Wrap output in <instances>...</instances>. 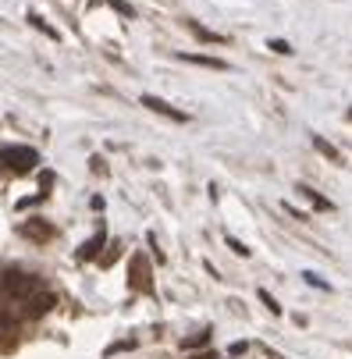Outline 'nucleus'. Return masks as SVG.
Masks as SVG:
<instances>
[{
  "label": "nucleus",
  "instance_id": "1",
  "mask_svg": "<svg viewBox=\"0 0 352 359\" xmlns=\"http://www.w3.org/2000/svg\"><path fill=\"white\" fill-rule=\"evenodd\" d=\"M0 292L11 295V299H32L39 292V278L36 274H25V270H8L0 278Z\"/></svg>",
  "mask_w": 352,
  "mask_h": 359
},
{
  "label": "nucleus",
  "instance_id": "2",
  "mask_svg": "<svg viewBox=\"0 0 352 359\" xmlns=\"http://www.w3.org/2000/svg\"><path fill=\"white\" fill-rule=\"evenodd\" d=\"M0 164H4L8 171H14V175H25L39 164V153L29 150V146H0Z\"/></svg>",
  "mask_w": 352,
  "mask_h": 359
},
{
  "label": "nucleus",
  "instance_id": "3",
  "mask_svg": "<svg viewBox=\"0 0 352 359\" xmlns=\"http://www.w3.org/2000/svg\"><path fill=\"white\" fill-rule=\"evenodd\" d=\"M54 306H57V295H54V292H36L32 299H25L22 316H32V320H36V316H47Z\"/></svg>",
  "mask_w": 352,
  "mask_h": 359
},
{
  "label": "nucleus",
  "instance_id": "4",
  "mask_svg": "<svg viewBox=\"0 0 352 359\" xmlns=\"http://www.w3.org/2000/svg\"><path fill=\"white\" fill-rule=\"evenodd\" d=\"M142 107H150V111H157V114H164V118H171V121H189V114H185V111L171 107L168 100H160V96H153V93H142Z\"/></svg>",
  "mask_w": 352,
  "mask_h": 359
},
{
  "label": "nucleus",
  "instance_id": "5",
  "mask_svg": "<svg viewBox=\"0 0 352 359\" xmlns=\"http://www.w3.org/2000/svg\"><path fill=\"white\" fill-rule=\"evenodd\" d=\"M103 242H107V231L100 228L89 242H82V246H78V260H96V257H100V249H103Z\"/></svg>",
  "mask_w": 352,
  "mask_h": 359
},
{
  "label": "nucleus",
  "instance_id": "6",
  "mask_svg": "<svg viewBox=\"0 0 352 359\" xmlns=\"http://www.w3.org/2000/svg\"><path fill=\"white\" fill-rule=\"evenodd\" d=\"M182 61H189V65H199V68L228 72V61H221V57H206V54H182Z\"/></svg>",
  "mask_w": 352,
  "mask_h": 359
},
{
  "label": "nucleus",
  "instance_id": "7",
  "mask_svg": "<svg viewBox=\"0 0 352 359\" xmlns=\"http://www.w3.org/2000/svg\"><path fill=\"white\" fill-rule=\"evenodd\" d=\"M132 285L135 288H150V267H146V260H142V257L132 260Z\"/></svg>",
  "mask_w": 352,
  "mask_h": 359
},
{
  "label": "nucleus",
  "instance_id": "8",
  "mask_svg": "<svg viewBox=\"0 0 352 359\" xmlns=\"http://www.w3.org/2000/svg\"><path fill=\"white\" fill-rule=\"evenodd\" d=\"M296 193H299L302 199H309V203H314L317 210H335V203H331L327 196H320V193H317V188H309V185H299V188H296Z\"/></svg>",
  "mask_w": 352,
  "mask_h": 359
},
{
  "label": "nucleus",
  "instance_id": "9",
  "mask_svg": "<svg viewBox=\"0 0 352 359\" xmlns=\"http://www.w3.org/2000/svg\"><path fill=\"white\" fill-rule=\"evenodd\" d=\"M314 146H317V153H324L331 164H342V153H338V150H335V146H331L324 135H314Z\"/></svg>",
  "mask_w": 352,
  "mask_h": 359
},
{
  "label": "nucleus",
  "instance_id": "10",
  "mask_svg": "<svg viewBox=\"0 0 352 359\" xmlns=\"http://www.w3.org/2000/svg\"><path fill=\"white\" fill-rule=\"evenodd\" d=\"M25 235H32V239H39V242H47V239L54 235V228L43 224V221H29V224H25Z\"/></svg>",
  "mask_w": 352,
  "mask_h": 359
},
{
  "label": "nucleus",
  "instance_id": "11",
  "mask_svg": "<svg viewBox=\"0 0 352 359\" xmlns=\"http://www.w3.org/2000/svg\"><path fill=\"white\" fill-rule=\"evenodd\" d=\"M189 29H192V36H199L203 43H228L224 36H217V32H210V29H203L199 22H189Z\"/></svg>",
  "mask_w": 352,
  "mask_h": 359
},
{
  "label": "nucleus",
  "instance_id": "12",
  "mask_svg": "<svg viewBox=\"0 0 352 359\" xmlns=\"http://www.w3.org/2000/svg\"><path fill=\"white\" fill-rule=\"evenodd\" d=\"M29 25H32V29H39L43 36H50V39H57V29H50V25H47V22H43V18H39V14H29Z\"/></svg>",
  "mask_w": 352,
  "mask_h": 359
},
{
  "label": "nucleus",
  "instance_id": "13",
  "mask_svg": "<svg viewBox=\"0 0 352 359\" xmlns=\"http://www.w3.org/2000/svg\"><path fill=\"white\" fill-rule=\"evenodd\" d=\"M14 327H18V316H14L11 309L0 306V331H14Z\"/></svg>",
  "mask_w": 352,
  "mask_h": 359
},
{
  "label": "nucleus",
  "instance_id": "14",
  "mask_svg": "<svg viewBox=\"0 0 352 359\" xmlns=\"http://www.w3.org/2000/svg\"><path fill=\"white\" fill-rule=\"evenodd\" d=\"M224 242H228V249H232V252H239V257H250V246L239 242L235 235H224Z\"/></svg>",
  "mask_w": 352,
  "mask_h": 359
},
{
  "label": "nucleus",
  "instance_id": "15",
  "mask_svg": "<svg viewBox=\"0 0 352 359\" xmlns=\"http://www.w3.org/2000/svg\"><path fill=\"white\" fill-rule=\"evenodd\" d=\"M107 4H111L118 14H125V18H135V8L129 4V0H107Z\"/></svg>",
  "mask_w": 352,
  "mask_h": 359
},
{
  "label": "nucleus",
  "instance_id": "16",
  "mask_svg": "<svg viewBox=\"0 0 352 359\" xmlns=\"http://www.w3.org/2000/svg\"><path fill=\"white\" fill-rule=\"evenodd\" d=\"M260 303H263V306H267V309H271V313H274V316H281V306H278V303H274V295H271V292H263V288H260Z\"/></svg>",
  "mask_w": 352,
  "mask_h": 359
},
{
  "label": "nucleus",
  "instance_id": "17",
  "mask_svg": "<svg viewBox=\"0 0 352 359\" xmlns=\"http://www.w3.org/2000/svg\"><path fill=\"white\" fill-rule=\"evenodd\" d=\"M267 47H271L274 54H285V57L292 54V43H288V39H271V43H267Z\"/></svg>",
  "mask_w": 352,
  "mask_h": 359
},
{
  "label": "nucleus",
  "instance_id": "18",
  "mask_svg": "<svg viewBox=\"0 0 352 359\" xmlns=\"http://www.w3.org/2000/svg\"><path fill=\"white\" fill-rule=\"evenodd\" d=\"M210 334H196V338H185V349H196V345H206Z\"/></svg>",
  "mask_w": 352,
  "mask_h": 359
},
{
  "label": "nucleus",
  "instance_id": "19",
  "mask_svg": "<svg viewBox=\"0 0 352 359\" xmlns=\"http://www.w3.org/2000/svg\"><path fill=\"white\" fill-rule=\"evenodd\" d=\"M302 278H306V285H317V288H327V281H320V278H317V274H302Z\"/></svg>",
  "mask_w": 352,
  "mask_h": 359
},
{
  "label": "nucleus",
  "instance_id": "20",
  "mask_svg": "<svg viewBox=\"0 0 352 359\" xmlns=\"http://www.w3.org/2000/svg\"><path fill=\"white\" fill-rule=\"evenodd\" d=\"M192 359H214V352H203V356H192Z\"/></svg>",
  "mask_w": 352,
  "mask_h": 359
},
{
  "label": "nucleus",
  "instance_id": "21",
  "mask_svg": "<svg viewBox=\"0 0 352 359\" xmlns=\"http://www.w3.org/2000/svg\"><path fill=\"white\" fill-rule=\"evenodd\" d=\"M349 118H352V111H349Z\"/></svg>",
  "mask_w": 352,
  "mask_h": 359
}]
</instances>
